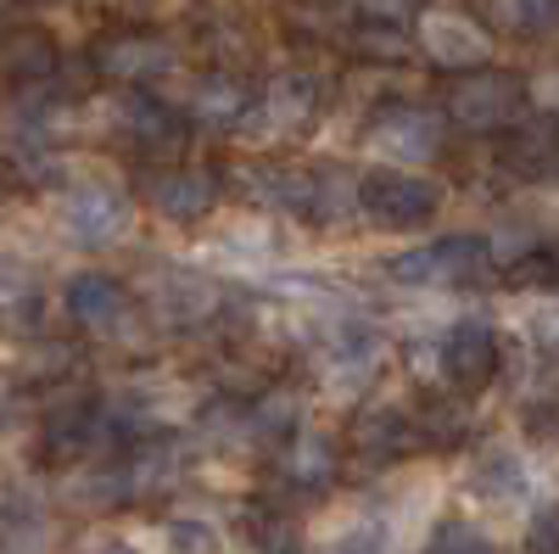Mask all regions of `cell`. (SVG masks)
Returning <instances> with one entry per match:
<instances>
[{
	"mask_svg": "<svg viewBox=\"0 0 559 554\" xmlns=\"http://www.w3.org/2000/svg\"><path fill=\"white\" fill-rule=\"evenodd\" d=\"M442 208V191L426 174H408V168H369L358 179V213L381 229H419L431 224Z\"/></svg>",
	"mask_w": 559,
	"mask_h": 554,
	"instance_id": "1",
	"label": "cell"
},
{
	"mask_svg": "<svg viewBox=\"0 0 559 554\" xmlns=\"http://www.w3.org/2000/svg\"><path fill=\"white\" fill-rule=\"evenodd\" d=\"M492 269H498V258L481 236H442V241H426L392 263V274L408 286H476Z\"/></svg>",
	"mask_w": 559,
	"mask_h": 554,
	"instance_id": "2",
	"label": "cell"
},
{
	"mask_svg": "<svg viewBox=\"0 0 559 554\" xmlns=\"http://www.w3.org/2000/svg\"><path fill=\"white\" fill-rule=\"evenodd\" d=\"M57 224L62 236L84 252H102V247H118L129 229H134V208L118 185H73L57 208Z\"/></svg>",
	"mask_w": 559,
	"mask_h": 554,
	"instance_id": "3",
	"label": "cell"
},
{
	"mask_svg": "<svg viewBox=\"0 0 559 554\" xmlns=\"http://www.w3.org/2000/svg\"><path fill=\"white\" fill-rule=\"evenodd\" d=\"M369 152L397 163V168H419L442 152V118L431 107H386L369 123Z\"/></svg>",
	"mask_w": 559,
	"mask_h": 554,
	"instance_id": "4",
	"label": "cell"
},
{
	"mask_svg": "<svg viewBox=\"0 0 559 554\" xmlns=\"http://www.w3.org/2000/svg\"><path fill=\"white\" fill-rule=\"evenodd\" d=\"M313 113H319V84L302 73H286V79L263 84V96L247 113V129L258 141H292V134H302L313 123Z\"/></svg>",
	"mask_w": 559,
	"mask_h": 554,
	"instance_id": "5",
	"label": "cell"
},
{
	"mask_svg": "<svg viewBox=\"0 0 559 554\" xmlns=\"http://www.w3.org/2000/svg\"><path fill=\"white\" fill-rule=\"evenodd\" d=\"M381 331H369L358 326V319H342V326H331V337H324L319 347V369H324V387H336V392H358L376 381V369H381Z\"/></svg>",
	"mask_w": 559,
	"mask_h": 554,
	"instance_id": "6",
	"label": "cell"
},
{
	"mask_svg": "<svg viewBox=\"0 0 559 554\" xmlns=\"http://www.w3.org/2000/svg\"><path fill=\"white\" fill-rule=\"evenodd\" d=\"M414 39H419V51H426L431 62H442V68H481V62L492 57L487 28H481L476 17L453 12V7H431V12H419Z\"/></svg>",
	"mask_w": 559,
	"mask_h": 554,
	"instance_id": "7",
	"label": "cell"
},
{
	"mask_svg": "<svg viewBox=\"0 0 559 554\" xmlns=\"http://www.w3.org/2000/svg\"><path fill=\"white\" fill-rule=\"evenodd\" d=\"M521 107V84L515 79H503V73H471V79H459L453 84V96H448V113L459 129H471V134H492L503 129L509 118H515Z\"/></svg>",
	"mask_w": 559,
	"mask_h": 554,
	"instance_id": "8",
	"label": "cell"
},
{
	"mask_svg": "<svg viewBox=\"0 0 559 554\" xmlns=\"http://www.w3.org/2000/svg\"><path fill=\"white\" fill-rule=\"evenodd\" d=\"M437 364H442V376L459 392L487 387L498 376V331L487 326V319H459V326L442 337V347H437Z\"/></svg>",
	"mask_w": 559,
	"mask_h": 554,
	"instance_id": "9",
	"label": "cell"
},
{
	"mask_svg": "<svg viewBox=\"0 0 559 554\" xmlns=\"http://www.w3.org/2000/svg\"><path fill=\"white\" fill-rule=\"evenodd\" d=\"M241 191L286 219H313V168H292V163H252L241 168Z\"/></svg>",
	"mask_w": 559,
	"mask_h": 554,
	"instance_id": "10",
	"label": "cell"
},
{
	"mask_svg": "<svg viewBox=\"0 0 559 554\" xmlns=\"http://www.w3.org/2000/svg\"><path fill=\"white\" fill-rule=\"evenodd\" d=\"M280 482L286 487H297V493H319V487H331L336 482V465H342V453H336V443L324 437V432H292L286 443H280Z\"/></svg>",
	"mask_w": 559,
	"mask_h": 554,
	"instance_id": "11",
	"label": "cell"
},
{
	"mask_svg": "<svg viewBox=\"0 0 559 554\" xmlns=\"http://www.w3.org/2000/svg\"><path fill=\"white\" fill-rule=\"evenodd\" d=\"M218 202V179L207 168H174V174H157L152 179V208L174 224H197L207 219Z\"/></svg>",
	"mask_w": 559,
	"mask_h": 554,
	"instance_id": "12",
	"label": "cell"
},
{
	"mask_svg": "<svg viewBox=\"0 0 559 554\" xmlns=\"http://www.w3.org/2000/svg\"><path fill=\"white\" fill-rule=\"evenodd\" d=\"M252 84L241 73H202L191 84V96H185V107H191L197 123H213V129H229V123H247L252 113Z\"/></svg>",
	"mask_w": 559,
	"mask_h": 554,
	"instance_id": "13",
	"label": "cell"
},
{
	"mask_svg": "<svg viewBox=\"0 0 559 554\" xmlns=\"http://www.w3.org/2000/svg\"><path fill=\"white\" fill-rule=\"evenodd\" d=\"M68 314L84 331H118L129 319V292L118 274H73L68 286Z\"/></svg>",
	"mask_w": 559,
	"mask_h": 554,
	"instance_id": "14",
	"label": "cell"
},
{
	"mask_svg": "<svg viewBox=\"0 0 559 554\" xmlns=\"http://www.w3.org/2000/svg\"><path fill=\"white\" fill-rule=\"evenodd\" d=\"M96 62H102L107 79L146 84V79H163L174 68V45L168 39H152V34H129V39H107Z\"/></svg>",
	"mask_w": 559,
	"mask_h": 554,
	"instance_id": "15",
	"label": "cell"
},
{
	"mask_svg": "<svg viewBox=\"0 0 559 554\" xmlns=\"http://www.w3.org/2000/svg\"><path fill=\"white\" fill-rule=\"evenodd\" d=\"M353 443H358V453H369V459H397V453H408V448L419 443V421H414L408 409H397V403H376V409L358 414Z\"/></svg>",
	"mask_w": 559,
	"mask_h": 554,
	"instance_id": "16",
	"label": "cell"
},
{
	"mask_svg": "<svg viewBox=\"0 0 559 554\" xmlns=\"http://www.w3.org/2000/svg\"><path fill=\"white\" fill-rule=\"evenodd\" d=\"M471 493L487 498V504H515L532 493V465H526V453L521 448H487L476 459V471H471Z\"/></svg>",
	"mask_w": 559,
	"mask_h": 554,
	"instance_id": "17",
	"label": "cell"
},
{
	"mask_svg": "<svg viewBox=\"0 0 559 554\" xmlns=\"http://www.w3.org/2000/svg\"><path fill=\"white\" fill-rule=\"evenodd\" d=\"M152 303L163 308V319H174V326H191V319H207V314H213L218 292H213L207 281H197L191 269H163Z\"/></svg>",
	"mask_w": 559,
	"mask_h": 554,
	"instance_id": "18",
	"label": "cell"
},
{
	"mask_svg": "<svg viewBox=\"0 0 559 554\" xmlns=\"http://www.w3.org/2000/svg\"><path fill=\"white\" fill-rule=\"evenodd\" d=\"M129 465V493L140 498V493H163V487H174L179 482V448L174 443H146L134 459H123Z\"/></svg>",
	"mask_w": 559,
	"mask_h": 554,
	"instance_id": "19",
	"label": "cell"
},
{
	"mask_svg": "<svg viewBox=\"0 0 559 554\" xmlns=\"http://www.w3.org/2000/svg\"><path fill=\"white\" fill-rule=\"evenodd\" d=\"M123 129L140 146H163V141H174V113L157 107L152 96H129L123 102Z\"/></svg>",
	"mask_w": 559,
	"mask_h": 554,
	"instance_id": "20",
	"label": "cell"
},
{
	"mask_svg": "<svg viewBox=\"0 0 559 554\" xmlns=\"http://www.w3.org/2000/svg\"><path fill=\"white\" fill-rule=\"evenodd\" d=\"M163 543H168V554H224V532L207 516H174V521H163Z\"/></svg>",
	"mask_w": 559,
	"mask_h": 554,
	"instance_id": "21",
	"label": "cell"
},
{
	"mask_svg": "<svg viewBox=\"0 0 559 554\" xmlns=\"http://www.w3.org/2000/svg\"><path fill=\"white\" fill-rule=\"evenodd\" d=\"M487 7H492L498 28H509V34H537L559 17V0H487Z\"/></svg>",
	"mask_w": 559,
	"mask_h": 554,
	"instance_id": "22",
	"label": "cell"
},
{
	"mask_svg": "<svg viewBox=\"0 0 559 554\" xmlns=\"http://www.w3.org/2000/svg\"><path fill=\"white\" fill-rule=\"evenodd\" d=\"M319 554H392V532H386V521L364 516V521L342 527V532H336L331 543H324Z\"/></svg>",
	"mask_w": 559,
	"mask_h": 554,
	"instance_id": "23",
	"label": "cell"
},
{
	"mask_svg": "<svg viewBox=\"0 0 559 554\" xmlns=\"http://www.w3.org/2000/svg\"><path fill=\"white\" fill-rule=\"evenodd\" d=\"M419 554H492V543H487L471 521H442Z\"/></svg>",
	"mask_w": 559,
	"mask_h": 554,
	"instance_id": "24",
	"label": "cell"
},
{
	"mask_svg": "<svg viewBox=\"0 0 559 554\" xmlns=\"http://www.w3.org/2000/svg\"><path fill=\"white\" fill-rule=\"evenodd\" d=\"M414 421H419V443H442L448 448V443L464 437V409H448V403H426Z\"/></svg>",
	"mask_w": 559,
	"mask_h": 554,
	"instance_id": "25",
	"label": "cell"
},
{
	"mask_svg": "<svg viewBox=\"0 0 559 554\" xmlns=\"http://www.w3.org/2000/svg\"><path fill=\"white\" fill-rule=\"evenodd\" d=\"M526 337H532L543 353L559 358V303H537V308L526 314Z\"/></svg>",
	"mask_w": 559,
	"mask_h": 554,
	"instance_id": "26",
	"label": "cell"
},
{
	"mask_svg": "<svg viewBox=\"0 0 559 554\" xmlns=\"http://www.w3.org/2000/svg\"><path fill=\"white\" fill-rule=\"evenodd\" d=\"M521 554H559V504H554V510H543V516L526 527Z\"/></svg>",
	"mask_w": 559,
	"mask_h": 554,
	"instance_id": "27",
	"label": "cell"
},
{
	"mask_svg": "<svg viewBox=\"0 0 559 554\" xmlns=\"http://www.w3.org/2000/svg\"><path fill=\"white\" fill-rule=\"evenodd\" d=\"M532 241H537V236H532L526 224H503L487 247H492V258H498V263H515V258H526V252H532Z\"/></svg>",
	"mask_w": 559,
	"mask_h": 554,
	"instance_id": "28",
	"label": "cell"
},
{
	"mask_svg": "<svg viewBox=\"0 0 559 554\" xmlns=\"http://www.w3.org/2000/svg\"><path fill=\"white\" fill-rule=\"evenodd\" d=\"M353 7H358L364 17H376V23H397V17H414L426 0H353Z\"/></svg>",
	"mask_w": 559,
	"mask_h": 554,
	"instance_id": "29",
	"label": "cell"
},
{
	"mask_svg": "<svg viewBox=\"0 0 559 554\" xmlns=\"http://www.w3.org/2000/svg\"><path fill=\"white\" fill-rule=\"evenodd\" d=\"M96 554H134V549H123V543H107V549H96Z\"/></svg>",
	"mask_w": 559,
	"mask_h": 554,
	"instance_id": "30",
	"label": "cell"
},
{
	"mask_svg": "<svg viewBox=\"0 0 559 554\" xmlns=\"http://www.w3.org/2000/svg\"><path fill=\"white\" fill-rule=\"evenodd\" d=\"M0 28H7V0H0Z\"/></svg>",
	"mask_w": 559,
	"mask_h": 554,
	"instance_id": "31",
	"label": "cell"
}]
</instances>
